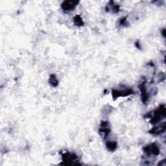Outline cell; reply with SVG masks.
Masks as SVG:
<instances>
[{
    "label": "cell",
    "mask_w": 166,
    "mask_h": 166,
    "mask_svg": "<svg viewBox=\"0 0 166 166\" xmlns=\"http://www.w3.org/2000/svg\"><path fill=\"white\" fill-rule=\"evenodd\" d=\"M165 117V108L164 105L160 106L159 108L154 111L153 116L151 120V123L153 124H157Z\"/></svg>",
    "instance_id": "cell-1"
},
{
    "label": "cell",
    "mask_w": 166,
    "mask_h": 166,
    "mask_svg": "<svg viewBox=\"0 0 166 166\" xmlns=\"http://www.w3.org/2000/svg\"><path fill=\"white\" fill-rule=\"evenodd\" d=\"M143 151L147 156H151V155L157 156L160 153V149L156 143H153L151 145H149L144 147Z\"/></svg>",
    "instance_id": "cell-2"
},
{
    "label": "cell",
    "mask_w": 166,
    "mask_h": 166,
    "mask_svg": "<svg viewBox=\"0 0 166 166\" xmlns=\"http://www.w3.org/2000/svg\"><path fill=\"white\" fill-rule=\"evenodd\" d=\"M132 94H133V91L132 89L130 88H126L122 90H112V95H113L114 99H116L119 97H126V96Z\"/></svg>",
    "instance_id": "cell-3"
},
{
    "label": "cell",
    "mask_w": 166,
    "mask_h": 166,
    "mask_svg": "<svg viewBox=\"0 0 166 166\" xmlns=\"http://www.w3.org/2000/svg\"><path fill=\"white\" fill-rule=\"evenodd\" d=\"M79 4V2L65 1L62 3V9L64 12H70L74 10Z\"/></svg>",
    "instance_id": "cell-4"
},
{
    "label": "cell",
    "mask_w": 166,
    "mask_h": 166,
    "mask_svg": "<svg viewBox=\"0 0 166 166\" xmlns=\"http://www.w3.org/2000/svg\"><path fill=\"white\" fill-rule=\"evenodd\" d=\"M62 160L64 162H66V164H69L71 162H75L77 160L76 155L69 153H66L62 155Z\"/></svg>",
    "instance_id": "cell-5"
},
{
    "label": "cell",
    "mask_w": 166,
    "mask_h": 166,
    "mask_svg": "<svg viewBox=\"0 0 166 166\" xmlns=\"http://www.w3.org/2000/svg\"><path fill=\"white\" fill-rule=\"evenodd\" d=\"M165 124L164 123L163 125H160V126H157L156 127H154L153 128L149 131V132L152 134L153 135H159L160 134L163 133L164 132H165Z\"/></svg>",
    "instance_id": "cell-6"
},
{
    "label": "cell",
    "mask_w": 166,
    "mask_h": 166,
    "mask_svg": "<svg viewBox=\"0 0 166 166\" xmlns=\"http://www.w3.org/2000/svg\"><path fill=\"white\" fill-rule=\"evenodd\" d=\"M112 5L110 3L109 5H107L106 10H107V11L112 12L114 13H118L119 10H120V6H119V5H115V3L113 2H112Z\"/></svg>",
    "instance_id": "cell-7"
},
{
    "label": "cell",
    "mask_w": 166,
    "mask_h": 166,
    "mask_svg": "<svg viewBox=\"0 0 166 166\" xmlns=\"http://www.w3.org/2000/svg\"><path fill=\"white\" fill-rule=\"evenodd\" d=\"M106 146L107 149H108L110 151H115L116 149L117 148V143L115 142H112V141L108 142L106 143Z\"/></svg>",
    "instance_id": "cell-8"
},
{
    "label": "cell",
    "mask_w": 166,
    "mask_h": 166,
    "mask_svg": "<svg viewBox=\"0 0 166 166\" xmlns=\"http://www.w3.org/2000/svg\"><path fill=\"white\" fill-rule=\"evenodd\" d=\"M73 20H74L75 24L77 26H82L83 25H84V22H83L82 18L79 15H77L76 17L74 18Z\"/></svg>",
    "instance_id": "cell-9"
},
{
    "label": "cell",
    "mask_w": 166,
    "mask_h": 166,
    "mask_svg": "<svg viewBox=\"0 0 166 166\" xmlns=\"http://www.w3.org/2000/svg\"><path fill=\"white\" fill-rule=\"evenodd\" d=\"M49 83L51 84V85L53 86V87H57L58 85V81L55 75H51L50 76Z\"/></svg>",
    "instance_id": "cell-10"
},
{
    "label": "cell",
    "mask_w": 166,
    "mask_h": 166,
    "mask_svg": "<svg viewBox=\"0 0 166 166\" xmlns=\"http://www.w3.org/2000/svg\"><path fill=\"white\" fill-rule=\"evenodd\" d=\"M120 25H121L123 26L127 25V21L126 18H122L121 19H120Z\"/></svg>",
    "instance_id": "cell-11"
}]
</instances>
